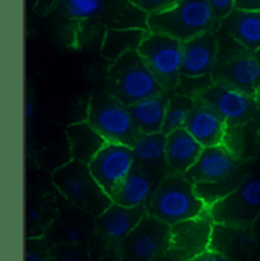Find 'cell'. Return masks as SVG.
Returning <instances> with one entry per match:
<instances>
[{
  "label": "cell",
  "mask_w": 260,
  "mask_h": 261,
  "mask_svg": "<svg viewBox=\"0 0 260 261\" xmlns=\"http://www.w3.org/2000/svg\"><path fill=\"white\" fill-rule=\"evenodd\" d=\"M207 210L196 193L195 184L186 175H166L146 205L151 217L169 226L198 217Z\"/></svg>",
  "instance_id": "1"
},
{
  "label": "cell",
  "mask_w": 260,
  "mask_h": 261,
  "mask_svg": "<svg viewBox=\"0 0 260 261\" xmlns=\"http://www.w3.org/2000/svg\"><path fill=\"white\" fill-rule=\"evenodd\" d=\"M52 186L70 205L93 219L113 205V199L98 184L88 164L75 160L52 172Z\"/></svg>",
  "instance_id": "2"
},
{
  "label": "cell",
  "mask_w": 260,
  "mask_h": 261,
  "mask_svg": "<svg viewBox=\"0 0 260 261\" xmlns=\"http://www.w3.org/2000/svg\"><path fill=\"white\" fill-rule=\"evenodd\" d=\"M218 28L219 20L207 0H180L171 9L152 14L148 18L149 32L164 34L181 43L215 32Z\"/></svg>",
  "instance_id": "3"
},
{
  "label": "cell",
  "mask_w": 260,
  "mask_h": 261,
  "mask_svg": "<svg viewBox=\"0 0 260 261\" xmlns=\"http://www.w3.org/2000/svg\"><path fill=\"white\" fill-rule=\"evenodd\" d=\"M107 91L125 105L166 93L137 50L125 54L108 67Z\"/></svg>",
  "instance_id": "4"
},
{
  "label": "cell",
  "mask_w": 260,
  "mask_h": 261,
  "mask_svg": "<svg viewBox=\"0 0 260 261\" xmlns=\"http://www.w3.org/2000/svg\"><path fill=\"white\" fill-rule=\"evenodd\" d=\"M85 120L107 143H119L132 147L140 135L134 125L130 107L108 91H99L90 97Z\"/></svg>",
  "instance_id": "5"
},
{
  "label": "cell",
  "mask_w": 260,
  "mask_h": 261,
  "mask_svg": "<svg viewBox=\"0 0 260 261\" xmlns=\"http://www.w3.org/2000/svg\"><path fill=\"white\" fill-rule=\"evenodd\" d=\"M208 214L218 225L253 228L260 217V175L242 176L230 195L208 206Z\"/></svg>",
  "instance_id": "6"
},
{
  "label": "cell",
  "mask_w": 260,
  "mask_h": 261,
  "mask_svg": "<svg viewBox=\"0 0 260 261\" xmlns=\"http://www.w3.org/2000/svg\"><path fill=\"white\" fill-rule=\"evenodd\" d=\"M137 52L161 88L172 93L183 76V43L164 34L149 32Z\"/></svg>",
  "instance_id": "7"
},
{
  "label": "cell",
  "mask_w": 260,
  "mask_h": 261,
  "mask_svg": "<svg viewBox=\"0 0 260 261\" xmlns=\"http://www.w3.org/2000/svg\"><path fill=\"white\" fill-rule=\"evenodd\" d=\"M195 99L204 102L213 111H216L224 119L228 129L242 128L247 123L260 119L256 99L253 96H248L244 91L221 82H213L205 90H202Z\"/></svg>",
  "instance_id": "8"
},
{
  "label": "cell",
  "mask_w": 260,
  "mask_h": 261,
  "mask_svg": "<svg viewBox=\"0 0 260 261\" xmlns=\"http://www.w3.org/2000/svg\"><path fill=\"white\" fill-rule=\"evenodd\" d=\"M171 249V226L149 214L116 248L121 261H155Z\"/></svg>",
  "instance_id": "9"
},
{
  "label": "cell",
  "mask_w": 260,
  "mask_h": 261,
  "mask_svg": "<svg viewBox=\"0 0 260 261\" xmlns=\"http://www.w3.org/2000/svg\"><path fill=\"white\" fill-rule=\"evenodd\" d=\"M134 164L135 156L131 146L105 143V146L91 160L88 167L98 184L113 199L124 181L128 178Z\"/></svg>",
  "instance_id": "10"
},
{
  "label": "cell",
  "mask_w": 260,
  "mask_h": 261,
  "mask_svg": "<svg viewBox=\"0 0 260 261\" xmlns=\"http://www.w3.org/2000/svg\"><path fill=\"white\" fill-rule=\"evenodd\" d=\"M146 214V206H125L113 202V205L94 219L93 232L98 239V245L116 249L138 226Z\"/></svg>",
  "instance_id": "11"
},
{
  "label": "cell",
  "mask_w": 260,
  "mask_h": 261,
  "mask_svg": "<svg viewBox=\"0 0 260 261\" xmlns=\"http://www.w3.org/2000/svg\"><path fill=\"white\" fill-rule=\"evenodd\" d=\"M213 81L244 91L248 96H256L260 90V64L256 54L241 49L218 61L213 71Z\"/></svg>",
  "instance_id": "12"
},
{
  "label": "cell",
  "mask_w": 260,
  "mask_h": 261,
  "mask_svg": "<svg viewBox=\"0 0 260 261\" xmlns=\"http://www.w3.org/2000/svg\"><path fill=\"white\" fill-rule=\"evenodd\" d=\"M239 156L227 144L204 147L195 166L186 173L194 184L224 182L242 176Z\"/></svg>",
  "instance_id": "13"
},
{
  "label": "cell",
  "mask_w": 260,
  "mask_h": 261,
  "mask_svg": "<svg viewBox=\"0 0 260 261\" xmlns=\"http://www.w3.org/2000/svg\"><path fill=\"white\" fill-rule=\"evenodd\" d=\"M215 222L208 214V210L194 219L180 222L171 226V249L186 254L189 258H195L210 249Z\"/></svg>",
  "instance_id": "14"
},
{
  "label": "cell",
  "mask_w": 260,
  "mask_h": 261,
  "mask_svg": "<svg viewBox=\"0 0 260 261\" xmlns=\"http://www.w3.org/2000/svg\"><path fill=\"white\" fill-rule=\"evenodd\" d=\"M219 40L215 32H207L183 43V76H211L219 60Z\"/></svg>",
  "instance_id": "15"
},
{
  "label": "cell",
  "mask_w": 260,
  "mask_h": 261,
  "mask_svg": "<svg viewBox=\"0 0 260 261\" xmlns=\"http://www.w3.org/2000/svg\"><path fill=\"white\" fill-rule=\"evenodd\" d=\"M163 178V175L135 163L128 178L113 196V202L125 206H146Z\"/></svg>",
  "instance_id": "16"
},
{
  "label": "cell",
  "mask_w": 260,
  "mask_h": 261,
  "mask_svg": "<svg viewBox=\"0 0 260 261\" xmlns=\"http://www.w3.org/2000/svg\"><path fill=\"white\" fill-rule=\"evenodd\" d=\"M256 246H257V237L253 228L215 223L210 249L228 257L230 260L238 261L244 257L251 255Z\"/></svg>",
  "instance_id": "17"
},
{
  "label": "cell",
  "mask_w": 260,
  "mask_h": 261,
  "mask_svg": "<svg viewBox=\"0 0 260 261\" xmlns=\"http://www.w3.org/2000/svg\"><path fill=\"white\" fill-rule=\"evenodd\" d=\"M219 29L247 52L260 50V11L234 9L219 21Z\"/></svg>",
  "instance_id": "18"
},
{
  "label": "cell",
  "mask_w": 260,
  "mask_h": 261,
  "mask_svg": "<svg viewBox=\"0 0 260 261\" xmlns=\"http://www.w3.org/2000/svg\"><path fill=\"white\" fill-rule=\"evenodd\" d=\"M186 129L195 137L196 141L202 147L224 144L228 134V126L224 119L198 99H195V107L189 117Z\"/></svg>",
  "instance_id": "19"
},
{
  "label": "cell",
  "mask_w": 260,
  "mask_h": 261,
  "mask_svg": "<svg viewBox=\"0 0 260 261\" xmlns=\"http://www.w3.org/2000/svg\"><path fill=\"white\" fill-rule=\"evenodd\" d=\"M202 150L204 147L186 128L168 134V175H186Z\"/></svg>",
  "instance_id": "20"
},
{
  "label": "cell",
  "mask_w": 260,
  "mask_h": 261,
  "mask_svg": "<svg viewBox=\"0 0 260 261\" xmlns=\"http://www.w3.org/2000/svg\"><path fill=\"white\" fill-rule=\"evenodd\" d=\"M70 156L75 161L90 164L98 152L105 146V140L87 120L75 122L65 129Z\"/></svg>",
  "instance_id": "21"
},
{
  "label": "cell",
  "mask_w": 260,
  "mask_h": 261,
  "mask_svg": "<svg viewBox=\"0 0 260 261\" xmlns=\"http://www.w3.org/2000/svg\"><path fill=\"white\" fill-rule=\"evenodd\" d=\"M132 150L137 164L163 176L168 175V135L164 132L140 134Z\"/></svg>",
  "instance_id": "22"
},
{
  "label": "cell",
  "mask_w": 260,
  "mask_h": 261,
  "mask_svg": "<svg viewBox=\"0 0 260 261\" xmlns=\"http://www.w3.org/2000/svg\"><path fill=\"white\" fill-rule=\"evenodd\" d=\"M169 93H160L131 105V114L138 134L163 132Z\"/></svg>",
  "instance_id": "23"
},
{
  "label": "cell",
  "mask_w": 260,
  "mask_h": 261,
  "mask_svg": "<svg viewBox=\"0 0 260 261\" xmlns=\"http://www.w3.org/2000/svg\"><path fill=\"white\" fill-rule=\"evenodd\" d=\"M149 31L143 29H121L111 28L105 32L102 41V57L110 63L134 50H138L140 44L146 38Z\"/></svg>",
  "instance_id": "24"
},
{
  "label": "cell",
  "mask_w": 260,
  "mask_h": 261,
  "mask_svg": "<svg viewBox=\"0 0 260 261\" xmlns=\"http://www.w3.org/2000/svg\"><path fill=\"white\" fill-rule=\"evenodd\" d=\"M195 107V99L177 91L169 93V100H168V110H166V120H164V128L163 132L168 135L177 129L186 128L189 117L194 111Z\"/></svg>",
  "instance_id": "25"
},
{
  "label": "cell",
  "mask_w": 260,
  "mask_h": 261,
  "mask_svg": "<svg viewBox=\"0 0 260 261\" xmlns=\"http://www.w3.org/2000/svg\"><path fill=\"white\" fill-rule=\"evenodd\" d=\"M55 210L46 202H38L28 210V229H29V237L31 239H40L44 237L46 229L52 225L55 220Z\"/></svg>",
  "instance_id": "26"
},
{
  "label": "cell",
  "mask_w": 260,
  "mask_h": 261,
  "mask_svg": "<svg viewBox=\"0 0 260 261\" xmlns=\"http://www.w3.org/2000/svg\"><path fill=\"white\" fill-rule=\"evenodd\" d=\"M148 18H149L148 12H145L143 9H140L138 6L132 5L131 2L127 0V6L117 12L114 21H116V28H121V29L149 31L148 29Z\"/></svg>",
  "instance_id": "27"
},
{
  "label": "cell",
  "mask_w": 260,
  "mask_h": 261,
  "mask_svg": "<svg viewBox=\"0 0 260 261\" xmlns=\"http://www.w3.org/2000/svg\"><path fill=\"white\" fill-rule=\"evenodd\" d=\"M104 9V0H65V11L72 18L87 20Z\"/></svg>",
  "instance_id": "28"
},
{
  "label": "cell",
  "mask_w": 260,
  "mask_h": 261,
  "mask_svg": "<svg viewBox=\"0 0 260 261\" xmlns=\"http://www.w3.org/2000/svg\"><path fill=\"white\" fill-rule=\"evenodd\" d=\"M54 261H91L90 248L85 245H58L54 249Z\"/></svg>",
  "instance_id": "29"
},
{
  "label": "cell",
  "mask_w": 260,
  "mask_h": 261,
  "mask_svg": "<svg viewBox=\"0 0 260 261\" xmlns=\"http://www.w3.org/2000/svg\"><path fill=\"white\" fill-rule=\"evenodd\" d=\"M26 261H54V251L48 246L44 237L28 240Z\"/></svg>",
  "instance_id": "30"
},
{
  "label": "cell",
  "mask_w": 260,
  "mask_h": 261,
  "mask_svg": "<svg viewBox=\"0 0 260 261\" xmlns=\"http://www.w3.org/2000/svg\"><path fill=\"white\" fill-rule=\"evenodd\" d=\"M61 245H75V246H88L87 245V228L78 223H68L63 231V243Z\"/></svg>",
  "instance_id": "31"
},
{
  "label": "cell",
  "mask_w": 260,
  "mask_h": 261,
  "mask_svg": "<svg viewBox=\"0 0 260 261\" xmlns=\"http://www.w3.org/2000/svg\"><path fill=\"white\" fill-rule=\"evenodd\" d=\"M128 2L138 6L140 9H143L149 15H152V14H158V12L171 9L180 0H128Z\"/></svg>",
  "instance_id": "32"
},
{
  "label": "cell",
  "mask_w": 260,
  "mask_h": 261,
  "mask_svg": "<svg viewBox=\"0 0 260 261\" xmlns=\"http://www.w3.org/2000/svg\"><path fill=\"white\" fill-rule=\"evenodd\" d=\"M208 5L211 6L216 18L221 21L224 20L230 12L236 9V0H207Z\"/></svg>",
  "instance_id": "33"
},
{
  "label": "cell",
  "mask_w": 260,
  "mask_h": 261,
  "mask_svg": "<svg viewBox=\"0 0 260 261\" xmlns=\"http://www.w3.org/2000/svg\"><path fill=\"white\" fill-rule=\"evenodd\" d=\"M90 254H91V261H121L116 249H110L102 245H96L90 248Z\"/></svg>",
  "instance_id": "34"
},
{
  "label": "cell",
  "mask_w": 260,
  "mask_h": 261,
  "mask_svg": "<svg viewBox=\"0 0 260 261\" xmlns=\"http://www.w3.org/2000/svg\"><path fill=\"white\" fill-rule=\"evenodd\" d=\"M192 261H233V260H230L228 257H225V255H222V254H219V252H216V251H213V249H208V251L202 252L201 255H198V257H195V258H192Z\"/></svg>",
  "instance_id": "35"
},
{
  "label": "cell",
  "mask_w": 260,
  "mask_h": 261,
  "mask_svg": "<svg viewBox=\"0 0 260 261\" xmlns=\"http://www.w3.org/2000/svg\"><path fill=\"white\" fill-rule=\"evenodd\" d=\"M155 261H192V258H189L186 254L175 251V249H169L166 251L163 255H160Z\"/></svg>",
  "instance_id": "36"
},
{
  "label": "cell",
  "mask_w": 260,
  "mask_h": 261,
  "mask_svg": "<svg viewBox=\"0 0 260 261\" xmlns=\"http://www.w3.org/2000/svg\"><path fill=\"white\" fill-rule=\"evenodd\" d=\"M236 9L260 11V0H236Z\"/></svg>",
  "instance_id": "37"
},
{
  "label": "cell",
  "mask_w": 260,
  "mask_h": 261,
  "mask_svg": "<svg viewBox=\"0 0 260 261\" xmlns=\"http://www.w3.org/2000/svg\"><path fill=\"white\" fill-rule=\"evenodd\" d=\"M34 114H35V105H34L32 99H31V97H28V99H26V103H25V116H26L28 122H31V120H32Z\"/></svg>",
  "instance_id": "38"
},
{
  "label": "cell",
  "mask_w": 260,
  "mask_h": 261,
  "mask_svg": "<svg viewBox=\"0 0 260 261\" xmlns=\"http://www.w3.org/2000/svg\"><path fill=\"white\" fill-rule=\"evenodd\" d=\"M254 99H256V105H257V111H259V116H260V90L257 91V94L254 96Z\"/></svg>",
  "instance_id": "39"
},
{
  "label": "cell",
  "mask_w": 260,
  "mask_h": 261,
  "mask_svg": "<svg viewBox=\"0 0 260 261\" xmlns=\"http://www.w3.org/2000/svg\"><path fill=\"white\" fill-rule=\"evenodd\" d=\"M256 58H257V61H259V64H260V50L256 54Z\"/></svg>",
  "instance_id": "40"
}]
</instances>
